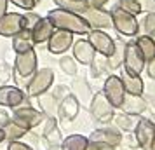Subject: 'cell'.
Instances as JSON below:
<instances>
[{"mask_svg":"<svg viewBox=\"0 0 155 150\" xmlns=\"http://www.w3.org/2000/svg\"><path fill=\"white\" fill-rule=\"evenodd\" d=\"M155 138V122L145 117H140V121L134 128V140L140 145V148L150 150Z\"/></svg>","mask_w":155,"mask_h":150,"instance_id":"10","label":"cell"},{"mask_svg":"<svg viewBox=\"0 0 155 150\" xmlns=\"http://www.w3.org/2000/svg\"><path fill=\"white\" fill-rule=\"evenodd\" d=\"M9 121H11V115H9L5 110H0V128H4Z\"/></svg>","mask_w":155,"mask_h":150,"instance_id":"41","label":"cell"},{"mask_svg":"<svg viewBox=\"0 0 155 150\" xmlns=\"http://www.w3.org/2000/svg\"><path fill=\"white\" fill-rule=\"evenodd\" d=\"M140 28H143V35H148V37H153L155 35V11L152 12H147L145 19L140 23Z\"/></svg>","mask_w":155,"mask_h":150,"instance_id":"32","label":"cell"},{"mask_svg":"<svg viewBox=\"0 0 155 150\" xmlns=\"http://www.w3.org/2000/svg\"><path fill=\"white\" fill-rule=\"evenodd\" d=\"M38 19H40V16L38 14L31 12V11H26V12L23 14V26H25V30H31Z\"/></svg>","mask_w":155,"mask_h":150,"instance_id":"34","label":"cell"},{"mask_svg":"<svg viewBox=\"0 0 155 150\" xmlns=\"http://www.w3.org/2000/svg\"><path fill=\"white\" fill-rule=\"evenodd\" d=\"M71 52H73L75 61L80 65H91V61L96 56V51L92 49V45L89 44L87 38H78V40H75L73 45H71Z\"/></svg>","mask_w":155,"mask_h":150,"instance_id":"16","label":"cell"},{"mask_svg":"<svg viewBox=\"0 0 155 150\" xmlns=\"http://www.w3.org/2000/svg\"><path fill=\"white\" fill-rule=\"evenodd\" d=\"M21 30H25L23 26V14L18 12H5L0 18V37H9L12 38L16 33H19Z\"/></svg>","mask_w":155,"mask_h":150,"instance_id":"13","label":"cell"},{"mask_svg":"<svg viewBox=\"0 0 155 150\" xmlns=\"http://www.w3.org/2000/svg\"><path fill=\"white\" fill-rule=\"evenodd\" d=\"M87 2V5L89 7H96V9H105L106 4L110 2V0H85Z\"/></svg>","mask_w":155,"mask_h":150,"instance_id":"39","label":"cell"},{"mask_svg":"<svg viewBox=\"0 0 155 150\" xmlns=\"http://www.w3.org/2000/svg\"><path fill=\"white\" fill-rule=\"evenodd\" d=\"M89 110H91V115L96 119L98 122H110L113 119V115H115V108L112 107V103L106 100V96L101 93H96L92 94V100L89 103Z\"/></svg>","mask_w":155,"mask_h":150,"instance_id":"6","label":"cell"},{"mask_svg":"<svg viewBox=\"0 0 155 150\" xmlns=\"http://www.w3.org/2000/svg\"><path fill=\"white\" fill-rule=\"evenodd\" d=\"M89 138L84 135H70L61 142V150H85Z\"/></svg>","mask_w":155,"mask_h":150,"instance_id":"25","label":"cell"},{"mask_svg":"<svg viewBox=\"0 0 155 150\" xmlns=\"http://www.w3.org/2000/svg\"><path fill=\"white\" fill-rule=\"evenodd\" d=\"M153 40H155V35H153Z\"/></svg>","mask_w":155,"mask_h":150,"instance_id":"46","label":"cell"},{"mask_svg":"<svg viewBox=\"0 0 155 150\" xmlns=\"http://www.w3.org/2000/svg\"><path fill=\"white\" fill-rule=\"evenodd\" d=\"M134 42H136V45H138V49L141 51V54L145 56V61H150V59L155 58V40H153V37L140 35Z\"/></svg>","mask_w":155,"mask_h":150,"instance_id":"26","label":"cell"},{"mask_svg":"<svg viewBox=\"0 0 155 150\" xmlns=\"http://www.w3.org/2000/svg\"><path fill=\"white\" fill-rule=\"evenodd\" d=\"M44 140L47 142L51 148H56V147H61V133L58 129L56 124V117H45V124H44V131H42Z\"/></svg>","mask_w":155,"mask_h":150,"instance_id":"21","label":"cell"},{"mask_svg":"<svg viewBox=\"0 0 155 150\" xmlns=\"http://www.w3.org/2000/svg\"><path fill=\"white\" fill-rule=\"evenodd\" d=\"M11 4H14V5H18V7L25 9V11H31V9H35V2L33 0H9Z\"/></svg>","mask_w":155,"mask_h":150,"instance_id":"36","label":"cell"},{"mask_svg":"<svg viewBox=\"0 0 155 150\" xmlns=\"http://www.w3.org/2000/svg\"><path fill=\"white\" fill-rule=\"evenodd\" d=\"M87 40L96 51V54H101L105 58H110L115 51V40L106 33L105 30H91L87 33Z\"/></svg>","mask_w":155,"mask_h":150,"instance_id":"7","label":"cell"},{"mask_svg":"<svg viewBox=\"0 0 155 150\" xmlns=\"http://www.w3.org/2000/svg\"><path fill=\"white\" fill-rule=\"evenodd\" d=\"M73 42H75L73 33L66 32V30L54 28L52 35L47 40V49H49L51 54H63V52H66L73 45Z\"/></svg>","mask_w":155,"mask_h":150,"instance_id":"11","label":"cell"},{"mask_svg":"<svg viewBox=\"0 0 155 150\" xmlns=\"http://www.w3.org/2000/svg\"><path fill=\"white\" fill-rule=\"evenodd\" d=\"M2 142H5V135H4V129L0 128V143Z\"/></svg>","mask_w":155,"mask_h":150,"instance_id":"43","label":"cell"},{"mask_svg":"<svg viewBox=\"0 0 155 150\" xmlns=\"http://www.w3.org/2000/svg\"><path fill=\"white\" fill-rule=\"evenodd\" d=\"M87 138H89V142L105 143V145H110L113 148H117L122 143V135L117 128H99L96 131H92Z\"/></svg>","mask_w":155,"mask_h":150,"instance_id":"15","label":"cell"},{"mask_svg":"<svg viewBox=\"0 0 155 150\" xmlns=\"http://www.w3.org/2000/svg\"><path fill=\"white\" fill-rule=\"evenodd\" d=\"M33 2H35V5H38V4H40V2H42V0H33Z\"/></svg>","mask_w":155,"mask_h":150,"instance_id":"45","label":"cell"},{"mask_svg":"<svg viewBox=\"0 0 155 150\" xmlns=\"http://www.w3.org/2000/svg\"><path fill=\"white\" fill-rule=\"evenodd\" d=\"M26 100V94L18 86H0V107L16 108Z\"/></svg>","mask_w":155,"mask_h":150,"instance_id":"14","label":"cell"},{"mask_svg":"<svg viewBox=\"0 0 155 150\" xmlns=\"http://www.w3.org/2000/svg\"><path fill=\"white\" fill-rule=\"evenodd\" d=\"M141 7V12H152L155 11V0H138Z\"/></svg>","mask_w":155,"mask_h":150,"instance_id":"37","label":"cell"},{"mask_svg":"<svg viewBox=\"0 0 155 150\" xmlns=\"http://www.w3.org/2000/svg\"><path fill=\"white\" fill-rule=\"evenodd\" d=\"M4 135H5V142H14V140H19V138H25V136L28 135V131L21 126H18L12 119L4 126Z\"/></svg>","mask_w":155,"mask_h":150,"instance_id":"29","label":"cell"},{"mask_svg":"<svg viewBox=\"0 0 155 150\" xmlns=\"http://www.w3.org/2000/svg\"><path fill=\"white\" fill-rule=\"evenodd\" d=\"M31 32V38H33V44H47L49 40V37L52 35V32H54V26H52V23L47 19V18H42L40 16V19L35 23V26L30 30Z\"/></svg>","mask_w":155,"mask_h":150,"instance_id":"18","label":"cell"},{"mask_svg":"<svg viewBox=\"0 0 155 150\" xmlns=\"http://www.w3.org/2000/svg\"><path fill=\"white\" fill-rule=\"evenodd\" d=\"M78 110H80V103L71 93H68L64 98H61L59 105H58V114L64 121H73L78 115Z\"/></svg>","mask_w":155,"mask_h":150,"instance_id":"17","label":"cell"},{"mask_svg":"<svg viewBox=\"0 0 155 150\" xmlns=\"http://www.w3.org/2000/svg\"><path fill=\"white\" fill-rule=\"evenodd\" d=\"M113 121L117 124V128L122 129V131H127V133H131L134 131L136 128V124L140 121V115H131V114H119V115H113Z\"/></svg>","mask_w":155,"mask_h":150,"instance_id":"27","label":"cell"},{"mask_svg":"<svg viewBox=\"0 0 155 150\" xmlns=\"http://www.w3.org/2000/svg\"><path fill=\"white\" fill-rule=\"evenodd\" d=\"M54 4H56V7L70 11V12H75V14H80V16L89 7L85 0H54Z\"/></svg>","mask_w":155,"mask_h":150,"instance_id":"28","label":"cell"},{"mask_svg":"<svg viewBox=\"0 0 155 150\" xmlns=\"http://www.w3.org/2000/svg\"><path fill=\"white\" fill-rule=\"evenodd\" d=\"M11 119H12L18 126L25 128L26 131H31V129H35L37 126H40V124L45 121V115H44L40 110H37V108H33L31 105H28V107H16L14 114H12Z\"/></svg>","mask_w":155,"mask_h":150,"instance_id":"4","label":"cell"},{"mask_svg":"<svg viewBox=\"0 0 155 150\" xmlns=\"http://www.w3.org/2000/svg\"><path fill=\"white\" fill-rule=\"evenodd\" d=\"M7 150H33V148H31V145L21 142V140H14V142H9Z\"/></svg>","mask_w":155,"mask_h":150,"instance_id":"35","label":"cell"},{"mask_svg":"<svg viewBox=\"0 0 155 150\" xmlns=\"http://www.w3.org/2000/svg\"><path fill=\"white\" fill-rule=\"evenodd\" d=\"M119 110H122L124 114L131 115H141L147 110V100L143 96H134V94H127L124 96V101L120 105Z\"/></svg>","mask_w":155,"mask_h":150,"instance_id":"20","label":"cell"},{"mask_svg":"<svg viewBox=\"0 0 155 150\" xmlns=\"http://www.w3.org/2000/svg\"><path fill=\"white\" fill-rule=\"evenodd\" d=\"M33 38H31V32L30 30H21L19 33L12 37V49L16 54L19 52H26V51L33 49Z\"/></svg>","mask_w":155,"mask_h":150,"instance_id":"23","label":"cell"},{"mask_svg":"<svg viewBox=\"0 0 155 150\" xmlns=\"http://www.w3.org/2000/svg\"><path fill=\"white\" fill-rule=\"evenodd\" d=\"M71 91H73L71 94L78 100L80 105H87V107H89V103H91V100H92V93H91L89 84L85 82V79H75L73 80Z\"/></svg>","mask_w":155,"mask_h":150,"instance_id":"22","label":"cell"},{"mask_svg":"<svg viewBox=\"0 0 155 150\" xmlns=\"http://www.w3.org/2000/svg\"><path fill=\"white\" fill-rule=\"evenodd\" d=\"M38 98V105H40V112H42L45 117H56L58 114V100L52 93H42Z\"/></svg>","mask_w":155,"mask_h":150,"instance_id":"24","label":"cell"},{"mask_svg":"<svg viewBox=\"0 0 155 150\" xmlns=\"http://www.w3.org/2000/svg\"><path fill=\"white\" fill-rule=\"evenodd\" d=\"M7 5H9V0H0V18L7 12Z\"/></svg>","mask_w":155,"mask_h":150,"instance_id":"42","label":"cell"},{"mask_svg":"<svg viewBox=\"0 0 155 150\" xmlns=\"http://www.w3.org/2000/svg\"><path fill=\"white\" fill-rule=\"evenodd\" d=\"M122 79V84H124V89H126L127 94H134V96H143L145 93V82L140 75H133V73H127L124 68H122V73L119 75Z\"/></svg>","mask_w":155,"mask_h":150,"instance_id":"19","label":"cell"},{"mask_svg":"<svg viewBox=\"0 0 155 150\" xmlns=\"http://www.w3.org/2000/svg\"><path fill=\"white\" fill-rule=\"evenodd\" d=\"M145 68H147L148 77H150L152 80H155V58H153V59H150V61H147Z\"/></svg>","mask_w":155,"mask_h":150,"instance_id":"40","label":"cell"},{"mask_svg":"<svg viewBox=\"0 0 155 150\" xmlns=\"http://www.w3.org/2000/svg\"><path fill=\"white\" fill-rule=\"evenodd\" d=\"M103 94L106 96V100L112 103L113 108H120L124 96H126V89L122 84V79L119 75H108L103 84Z\"/></svg>","mask_w":155,"mask_h":150,"instance_id":"9","label":"cell"},{"mask_svg":"<svg viewBox=\"0 0 155 150\" xmlns=\"http://www.w3.org/2000/svg\"><path fill=\"white\" fill-rule=\"evenodd\" d=\"M150 150H155V138H153V143H152V147H150Z\"/></svg>","mask_w":155,"mask_h":150,"instance_id":"44","label":"cell"},{"mask_svg":"<svg viewBox=\"0 0 155 150\" xmlns=\"http://www.w3.org/2000/svg\"><path fill=\"white\" fill-rule=\"evenodd\" d=\"M52 26L58 30H66L73 35H87L91 32V26L89 23L84 19V16L80 14H75V12H70V11H64V9H52L47 12L45 16Z\"/></svg>","mask_w":155,"mask_h":150,"instance_id":"1","label":"cell"},{"mask_svg":"<svg viewBox=\"0 0 155 150\" xmlns=\"http://www.w3.org/2000/svg\"><path fill=\"white\" fill-rule=\"evenodd\" d=\"M38 68L35 49H30L26 52H19L14 56V73L19 77H31Z\"/></svg>","mask_w":155,"mask_h":150,"instance_id":"8","label":"cell"},{"mask_svg":"<svg viewBox=\"0 0 155 150\" xmlns=\"http://www.w3.org/2000/svg\"><path fill=\"white\" fill-rule=\"evenodd\" d=\"M59 68L63 70V73L70 75V77H75L77 75V61L73 56H63L59 59Z\"/></svg>","mask_w":155,"mask_h":150,"instance_id":"31","label":"cell"},{"mask_svg":"<svg viewBox=\"0 0 155 150\" xmlns=\"http://www.w3.org/2000/svg\"><path fill=\"white\" fill-rule=\"evenodd\" d=\"M124 70L127 73H133V75H141V72L145 70V56L141 54V51L138 49V45L134 40H129L126 42V47H124Z\"/></svg>","mask_w":155,"mask_h":150,"instance_id":"5","label":"cell"},{"mask_svg":"<svg viewBox=\"0 0 155 150\" xmlns=\"http://www.w3.org/2000/svg\"><path fill=\"white\" fill-rule=\"evenodd\" d=\"M85 150H115V148L110 147V145H105V143H99V142H89Z\"/></svg>","mask_w":155,"mask_h":150,"instance_id":"38","label":"cell"},{"mask_svg":"<svg viewBox=\"0 0 155 150\" xmlns=\"http://www.w3.org/2000/svg\"><path fill=\"white\" fill-rule=\"evenodd\" d=\"M119 7L133 16L141 14V7L138 4V0H119Z\"/></svg>","mask_w":155,"mask_h":150,"instance_id":"33","label":"cell"},{"mask_svg":"<svg viewBox=\"0 0 155 150\" xmlns=\"http://www.w3.org/2000/svg\"><path fill=\"white\" fill-rule=\"evenodd\" d=\"M124 47H126V42H122L120 38H117L113 54H112L110 58H106L110 70H113V68H119L120 65H122V61H124Z\"/></svg>","mask_w":155,"mask_h":150,"instance_id":"30","label":"cell"},{"mask_svg":"<svg viewBox=\"0 0 155 150\" xmlns=\"http://www.w3.org/2000/svg\"><path fill=\"white\" fill-rule=\"evenodd\" d=\"M110 16H112V26L119 32L120 35H126V37L138 35V32H140V21L136 19V16L122 11L120 7L113 9L112 12H110Z\"/></svg>","mask_w":155,"mask_h":150,"instance_id":"3","label":"cell"},{"mask_svg":"<svg viewBox=\"0 0 155 150\" xmlns=\"http://www.w3.org/2000/svg\"><path fill=\"white\" fill-rule=\"evenodd\" d=\"M54 82V72L52 68H37V72L30 77L28 84L25 87V94L28 98H37L42 93L49 91Z\"/></svg>","mask_w":155,"mask_h":150,"instance_id":"2","label":"cell"},{"mask_svg":"<svg viewBox=\"0 0 155 150\" xmlns=\"http://www.w3.org/2000/svg\"><path fill=\"white\" fill-rule=\"evenodd\" d=\"M84 19L89 23L91 30H106L112 28V16L106 9H96L87 7L84 11Z\"/></svg>","mask_w":155,"mask_h":150,"instance_id":"12","label":"cell"}]
</instances>
